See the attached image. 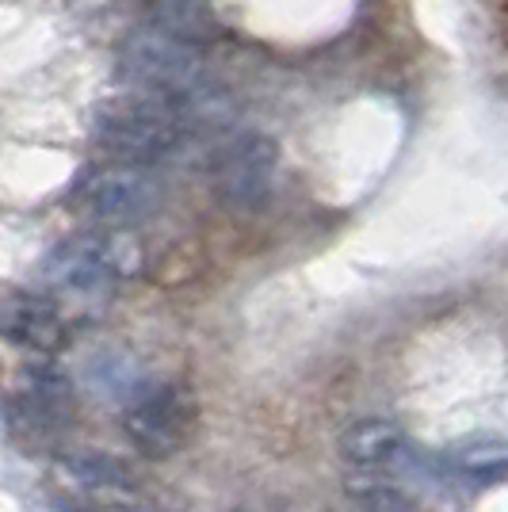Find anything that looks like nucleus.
<instances>
[{
  "label": "nucleus",
  "instance_id": "nucleus-1",
  "mask_svg": "<svg viewBox=\"0 0 508 512\" xmlns=\"http://www.w3.org/2000/svg\"><path fill=\"white\" fill-rule=\"evenodd\" d=\"M119 73L134 92L172 104L188 123L211 119L214 104L222 100V92L211 88L195 46L161 27H142L130 35L119 50Z\"/></svg>",
  "mask_w": 508,
  "mask_h": 512
},
{
  "label": "nucleus",
  "instance_id": "nucleus-2",
  "mask_svg": "<svg viewBox=\"0 0 508 512\" xmlns=\"http://www.w3.org/2000/svg\"><path fill=\"white\" fill-rule=\"evenodd\" d=\"M188 119L165 100H153L142 92L127 96H107L92 107V138L107 150L119 165H157L184 146L188 138Z\"/></svg>",
  "mask_w": 508,
  "mask_h": 512
},
{
  "label": "nucleus",
  "instance_id": "nucleus-3",
  "mask_svg": "<svg viewBox=\"0 0 508 512\" xmlns=\"http://www.w3.org/2000/svg\"><path fill=\"white\" fill-rule=\"evenodd\" d=\"M142 268V245L127 230H92L54 245L43 256L39 276L58 295H96L119 279L138 276Z\"/></svg>",
  "mask_w": 508,
  "mask_h": 512
},
{
  "label": "nucleus",
  "instance_id": "nucleus-4",
  "mask_svg": "<svg viewBox=\"0 0 508 512\" xmlns=\"http://www.w3.org/2000/svg\"><path fill=\"white\" fill-rule=\"evenodd\" d=\"M199 406L184 383H142L123 402V432L146 459H172L195 436Z\"/></svg>",
  "mask_w": 508,
  "mask_h": 512
},
{
  "label": "nucleus",
  "instance_id": "nucleus-5",
  "mask_svg": "<svg viewBox=\"0 0 508 512\" xmlns=\"http://www.w3.org/2000/svg\"><path fill=\"white\" fill-rule=\"evenodd\" d=\"M73 207L96 218L104 230H127L146 222L165 207V188L149 169L138 165H107L92 169L73 188Z\"/></svg>",
  "mask_w": 508,
  "mask_h": 512
},
{
  "label": "nucleus",
  "instance_id": "nucleus-6",
  "mask_svg": "<svg viewBox=\"0 0 508 512\" xmlns=\"http://www.w3.org/2000/svg\"><path fill=\"white\" fill-rule=\"evenodd\" d=\"M279 142L264 130H241L214 153V195L230 211H256L272 195Z\"/></svg>",
  "mask_w": 508,
  "mask_h": 512
},
{
  "label": "nucleus",
  "instance_id": "nucleus-7",
  "mask_svg": "<svg viewBox=\"0 0 508 512\" xmlns=\"http://www.w3.org/2000/svg\"><path fill=\"white\" fill-rule=\"evenodd\" d=\"M54 486L85 512H130L138 486L130 470L107 455H69L54 467Z\"/></svg>",
  "mask_w": 508,
  "mask_h": 512
},
{
  "label": "nucleus",
  "instance_id": "nucleus-8",
  "mask_svg": "<svg viewBox=\"0 0 508 512\" xmlns=\"http://www.w3.org/2000/svg\"><path fill=\"white\" fill-rule=\"evenodd\" d=\"M0 337L27 352H58L65 344V318L39 295H12L0 302Z\"/></svg>",
  "mask_w": 508,
  "mask_h": 512
},
{
  "label": "nucleus",
  "instance_id": "nucleus-9",
  "mask_svg": "<svg viewBox=\"0 0 508 512\" xmlns=\"http://www.w3.org/2000/svg\"><path fill=\"white\" fill-rule=\"evenodd\" d=\"M340 455L356 470H379L405 455V428L386 417H363L340 432Z\"/></svg>",
  "mask_w": 508,
  "mask_h": 512
},
{
  "label": "nucleus",
  "instance_id": "nucleus-10",
  "mask_svg": "<svg viewBox=\"0 0 508 512\" xmlns=\"http://www.w3.org/2000/svg\"><path fill=\"white\" fill-rule=\"evenodd\" d=\"M447 467L455 470L463 482H474V486H493L505 478L508 467V448L501 436H474V440H463L447 451Z\"/></svg>",
  "mask_w": 508,
  "mask_h": 512
},
{
  "label": "nucleus",
  "instance_id": "nucleus-11",
  "mask_svg": "<svg viewBox=\"0 0 508 512\" xmlns=\"http://www.w3.org/2000/svg\"><path fill=\"white\" fill-rule=\"evenodd\" d=\"M348 493H352L367 512H409L405 493L398 490V486H390V482L371 478L367 470H363L360 478H352V482H348Z\"/></svg>",
  "mask_w": 508,
  "mask_h": 512
}]
</instances>
